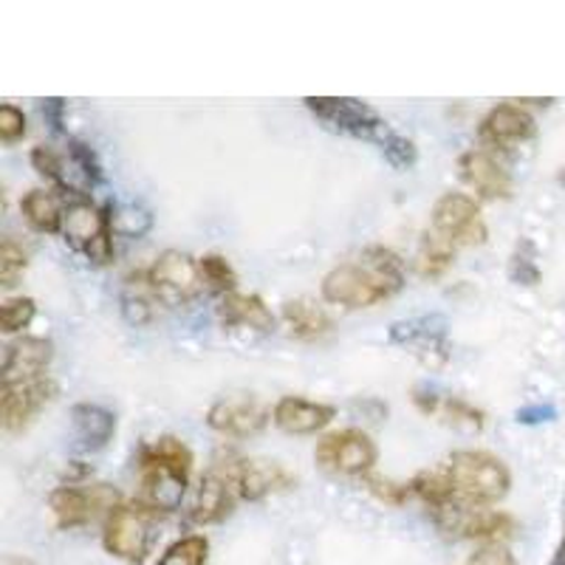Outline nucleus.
<instances>
[{
    "mask_svg": "<svg viewBox=\"0 0 565 565\" xmlns=\"http://www.w3.org/2000/svg\"><path fill=\"white\" fill-rule=\"evenodd\" d=\"M405 286V264L385 246H367L360 257L334 266L322 277V300L345 309H371Z\"/></svg>",
    "mask_w": 565,
    "mask_h": 565,
    "instance_id": "1",
    "label": "nucleus"
},
{
    "mask_svg": "<svg viewBox=\"0 0 565 565\" xmlns=\"http://www.w3.org/2000/svg\"><path fill=\"white\" fill-rule=\"evenodd\" d=\"M441 469L444 476L450 478L456 501L472 503V507H492V503L503 501L509 494V487H512V472L492 452H452Z\"/></svg>",
    "mask_w": 565,
    "mask_h": 565,
    "instance_id": "2",
    "label": "nucleus"
},
{
    "mask_svg": "<svg viewBox=\"0 0 565 565\" xmlns=\"http://www.w3.org/2000/svg\"><path fill=\"white\" fill-rule=\"evenodd\" d=\"M156 521L159 512L141 501L119 503L110 509L103 526V546L110 557L125 559L130 565H141L148 559L156 540Z\"/></svg>",
    "mask_w": 565,
    "mask_h": 565,
    "instance_id": "3",
    "label": "nucleus"
},
{
    "mask_svg": "<svg viewBox=\"0 0 565 565\" xmlns=\"http://www.w3.org/2000/svg\"><path fill=\"white\" fill-rule=\"evenodd\" d=\"M433 523L441 529L444 534L461 540H481V543H501L503 537H512L518 529L512 514L498 512L492 507H472V503H450V507L436 509Z\"/></svg>",
    "mask_w": 565,
    "mask_h": 565,
    "instance_id": "4",
    "label": "nucleus"
},
{
    "mask_svg": "<svg viewBox=\"0 0 565 565\" xmlns=\"http://www.w3.org/2000/svg\"><path fill=\"white\" fill-rule=\"evenodd\" d=\"M315 458L322 469H328V472L365 478L367 472H373V467H376L380 450H376V444L371 441L367 433L356 430V427H348V430H337L322 436L320 441H317Z\"/></svg>",
    "mask_w": 565,
    "mask_h": 565,
    "instance_id": "5",
    "label": "nucleus"
},
{
    "mask_svg": "<svg viewBox=\"0 0 565 565\" xmlns=\"http://www.w3.org/2000/svg\"><path fill=\"white\" fill-rule=\"evenodd\" d=\"M306 108L322 119L328 128L340 130V134L356 136V139H367L380 145L382 136L391 130V125L382 119L371 105L360 103L351 97H306L302 99Z\"/></svg>",
    "mask_w": 565,
    "mask_h": 565,
    "instance_id": "6",
    "label": "nucleus"
},
{
    "mask_svg": "<svg viewBox=\"0 0 565 565\" xmlns=\"http://www.w3.org/2000/svg\"><path fill=\"white\" fill-rule=\"evenodd\" d=\"M433 232L450 241L452 246H483L489 238L487 221L476 199L463 193H444L433 204Z\"/></svg>",
    "mask_w": 565,
    "mask_h": 565,
    "instance_id": "7",
    "label": "nucleus"
},
{
    "mask_svg": "<svg viewBox=\"0 0 565 565\" xmlns=\"http://www.w3.org/2000/svg\"><path fill=\"white\" fill-rule=\"evenodd\" d=\"M119 492L110 489L108 483H97V487L83 489V487H57L49 498V507L54 512V521L60 529H79L88 526L97 512H105V518L110 514V509L119 507Z\"/></svg>",
    "mask_w": 565,
    "mask_h": 565,
    "instance_id": "8",
    "label": "nucleus"
},
{
    "mask_svg": "<svg viewBox=\"0 0 565 565\" xmlns=\"http://www.w3.org/2000/svg\"><path fill=\"white\" fill-rule=\"evenodd\" d=\"M148 275L156 297L168 306H184V302L195 300L201 295V286H204L199 264L179 249L161 252Z\"/></svg>",
    "mask_w": 565,
    "mask_h": 565,
    "instance_id": "9",
    "label": "nucleus"
},
{
    "mask_svg": "<svg viewBox=\"0 0 565 565\" xmlns=\"http://www.w3.org/2000/svg\"><path fill=\"white\" fill-rule=\"evenodd\" d=\"M238 461L215 463L201 476L199 492H195L193 509H190V521L199 526H212V523L226 521L238 501V478H235Z\"/></svg>",
    "mask_w": 565,
    "mask_h": 565,
    "instance_id": "10",
    "label": "nucleus"
},
{
    "mask_svg": "<svg viewBox=\"0 0 565 565\" xmlns=\"http://www.w3.org/2000/svg\"><path fill=\"white\" fill-rule=\"evenodd\" d=\"M57 396V385L49 376H40L23 385L0 387V422L7 433L26 430L29 422Z\"/></svg>",
    "mask_w": 565,
    "mask_h": 565,
    "instance_id": "11",
    "label": "nucleus"
},
{
    "mask_svg": "<svg viewBox=\"0 0 565 565\" xmlns=\"http://www.w3.org/2000/svg\"><path fill=\"white\" fill-rule=\"evenodd\" d=\"M269 407L260 405L257 398L249 396L218 398V402L206 411V424H210L212 430L232 438L257 436V433L269 424Z\"/></svg>",
    "mask_w": 565,
    "mask_h": 565,
    "instance_id": "12",
    "label": "nucleus"
},
{
    "mask_svg": "<svg viewBox=\"0 0 565 565\" xmlns=\"http://www.w3.org/2000/svg\"><path fill=\"white\" fill-rule=\"evenodd\" d=\"M534 134H537L534 116L523 105H514L512 99L494 105L478 125V139L498 150H512L514 145H523Z\"/></svg>",
    "mask_w": 565,
    "mask_h": 565,
    "instance_id": "13",
    "label": "nucleus"
},
{
    "mask_svg": "<svg viewBox=\"0 0 565 565\" xmlns=\"http://www.w3.org/2000/svg\"><path fill=\"white\" fill-rule=\"evenodd\" d=\"M52 356L54 345L43 337H20L9 342L3 351V367H0V387L40 380L45 367L52 365Z\"/></svg>",
    "mask_w": 565,
    "mask_h": 565,
    "instance_id": "14",
    "label": "nucleus"
},
{
    "mask_svg": "<svg viewBox=\"0 0 565 565\" xmlns=\"http://www.w3.org/2000/svg\"><path fill=\"white\" fill-rule=\"evenodd\" d=\"M461 179L487 201H503L512 195V175L503 168L501 161L494 159L487 150H467L458 159Z\"/></svg>",
    "mask_w": 565,
    "mask_h": 565,
    "instance_id": "15",
    "label": "nucleus"
},
{
    "mask_svg": "<svg viewBox=\"0 0 565 565\" xmlns=\"http://www.w3.org/2000/svg\"><path fill=\"white\" fill-rule=\"evenodd\" d=\"M334 416L337 407L302 396H282L271 411V422L277 430L289 433V436H315V433L326 430Z\"/></svg>",
    "mask_w": 565,
    "mask_h": 565,
    "instance_id": "16",
    "label": "nucleus"
},
{
    "mask_svg": "<svg viewBox=\"0 0 565 565\" xmlns=\"http://www.w3.org/2000/svg\"><path fill=\"white\" fill-rule=\"evenodd\" d=\"M391 342L405 348H416V353L430 365V353H438L444 362L450 356V345L444 337L441 317H416V320H402L391 326Z\"/></svg>",
    "mask_w": 565,
    "mask_h": 565,
    "instance_id": "17",
    "label": "nucleus"
},
{
    "mask_svg": "<svg viewBox=\"0 0 565 565\" xmlns=\"http://www.w3.org/2000/svg\"><path fill=\"white\" fill-rule=\"evenodd\" d=\"M141 467V503L153 512H175L186 494V478L161 467V463H139Z\"/></svg>",
    "mask_w": 565,
    "mask_h": 565,
    "instance_id": "18",
    "label": "nucleus"
},
{
    "mask_svg": "<svg viewBox=\"0 0 565 565\" xmlns=\"http://www.w3.org/2000/svg\"><path fill=\"white\" fill-rule=\"evenodd\" d=\"M238 494L244 501H264L266 494L295 487L297 478L275 461H238L235 467Z\"/></svg>",
    "mask_w": 565,
    "mask_h": 565,
    "instance_id": "19",
    "label": "nucleus"
},
{
    "mask_svg": "<svg viewBox=\"0 0 565 565\" xmlns=\"http://www.w3.org/2000/svg\"><path fill=\"white\" fill-rule=\"evenodd\" d=\"M413 402H416V407L424 416H441L444 422L452 424V427H461V430L481 433L483 424H487L481 407L469 405V402L458 396H438V393H427L424 387H418L413 393Z\"/></svg>",
    "mask_w": 565,
    "mask_h": 565,
    "instance_id": "20",
    "label": "nucleus"
},
{
    "mask_svg": "<svg viewBox=\"0 0 565 565\" xmlns=\"http://www.w3.org/2000/svg\"><path fill=\"white\" fill-rule=\"evenodd\" d=\"M71 424H74L79 450L85 452L105 450L116 433L114 413L103 405H90V402H79V405L71 407Z\"/></svg>",
    "mask_w": 565,
    "mask_h": 565,
    "instance_id": "21",
    "label": "nucleus"
},
{
    "mask_svg": "<svg viewBox=\"0 0 565 565\" xmlns=\"http://www.w3.org/2000/svg\"><path fill=\"white\" fill-rule=\"evenodd\" d=\"M218 320L226 328H255V331H271L275 315L257 295H226L218 306Z\"/></svg>",
    "mask_w": 565,
    "mask_h": 565,
    "instance_id": "22",
    "label": "nucleus"
},
{
    "mask_svg": "<svg viewBox=\"0 0 565 565\" xmlns=\"http://www.w3.org/2000/svg\"><path fill=\"white\" fill-rule=\"evenodd\" d=\"M105 221H108V215H105V206L99 210V206L90 204L88 199L71 201V204L63 210L65 241H68L74 249L85 252V246H88L90 241L97 238L99 232L105 230Z\"/></svg>",
    "mask_w": 565,
    "mask_h": 565,
    "instance_id": "23",
    "label": "nucleus"
},
{
    "mask_svg": "<svg viewBox=\"0 0 565 565\" xmlns=\"http://www.w3.org/2000/svg\"><path fill=\"white\" fill-rule=\"evenodd\" d=\"M282 326H286L289 337H295V340L311 342L331 331V317L315 300L300 297V300H289L282 306Z\"/></svg>",
    "mask_w": 565,
    "mask_h": 565,
    "instance_id": "24",
    "label": "nucleus"
},
{
    "mask_svg": "<svg viewBox=\"0 0 565 565\" xmlns=\"http://www.w3.org/2000/svg\"><path fill=\"white\" fill-rule=\"evenodd\" d=\"M156 291L150 282L148 271H134L125 277L122 286V317L130 326H148L153 320V306H156Z\"/></svg>",
    "mask_w": 565,
    "mask_h": 565,
    "instance_id": "25",
    "label": "nucleus"
},
{
    "mask_svg": "<svg viewBox=\"0 0 565 565\" xmlns=\"http://www.w3.org/2000/svg\"><path fill=\"white\" fill-rule=\"evenodd\" d=\"M20 212H23V218L29 221L32 230L45 232V235L63 232V206L57 204V199L52 193H45V190H32V193L23 195Z\"/></svg>",
    "mask_w": 565,
    "mask_h": 565,
    "instance_id": "26",
    "label": "nucleus"
},
{
    "mask_svg": "<svg viewBox=\"0 0 565 565\" xmlns=\"http://www.w3.org/2000/svg\"><path fill=\"white\" fill-rule=\"evenodd\" d=\"M139 463H161V467L173 469L179 476L190 478V469H193V452L186 450V444L179 441L173 436H164L159 441L141 447Z\"/></svg>",
    "mask_w": 565,
    "mask_h": 565,
    "instance_id": "27",
    "label": "nucleus"
},
{
    "mask_svg": "<svg viewBox=\"0 0 565 565\" xmlns=\"http://www.w3.org/2000/svg\"><path fill=\"white\" fill-rule=\"evenodd\" d=\"M456 264V246L447 238H441L438 232H427L422 238L416 255V269L422 277H441L444 271Z\"/></svg>",
    "mask_w": 565,
    "mask_h": 565,
    "instance_id": "28",
    "label": "nucleus"
},
{
    "mask_svg": "<svg viewBox=\"0 0 565 565\" xmlns=\"http://www.w3.org/2000/svg\"><path fill=\"white\" fill-rule=\"evenodd\" d=\"M411 487L413 498H418L430 512L456 503V492H452L450 478L444 476V469H424V472H418V476L413 478Z\"/></svg>",
    "mask_w": 565,
    "mask_h": 565,
    "instance_id": "29",
    "label": "nucleus"
},
{
    "mask_svg": "<svg viewBox=\"0 0 565 565\" xmlns=\"http://www.w3.org/2000/svg\"><path fill=\"white\" fill-rule=\"evenodd\" d=\"M206 557H210V540L204 534H190L175 540L156 565H206Z\"/></svg>",
    "mask_w": 565,
    "mask_h": 565,
    "instance_id": "30",
    "label": "nucleus"
},
{
    "mask_svg": "<svg viewBox=\"0 0 565 565\" xmlns=\"http://www.w3.org/2000/svg\"><path fill=\"white\" fill-rule=\"evenodd\" d=\"M199 269L204 282L210 286V291L215 295H235V286H238V275L232 269V264L224 255H204L199 260Z\"/></svg>",
    "mask_w": 565,
    "mask_h": 565,
    "instance_id": "31",
    "label": "nucleus"
},
{
    "mask_svg": "<svg viewBox=\"0 0 565 565\" xmlns=\"http://www.w3.org/2000/svg\"><path fill=\"white\" fill-rule=\"evenodd\" d=\"M34 315H38V302L32 297H9L0 306V331L3 334H20L23 328L32 326Z\"/></svg>",
    "mask_w": 565,
    "mask_h": 565,
    "instance_id": "32",
    "label": "nucleus"
},
{
    "mask_svg": "<svg viewBox=\"0 0 565 565\" xmlns=\"http://www.w3.org/2000/svg\"><path fill=\"white\" fill-rule=\"evenodd\" d=\"M26 249L20 244H14L12 238H3V244H0V286H3V289H14L20 277H23V271H26Z\"/></svg>",
    "mask_w": 565,
    "mask_h": 565,
    "instance_id": "33",
    "label": "nucleus"
},
{
    "mask_svg": "<svg viewBox=\"0 0 565 565\" xmlns=\"http://www.w3.org/2000/svg\"><path fill=\"white\" fill-rule=\"evenodd\" d=\"M32 164H34V170H38L43 179L52 181L57 190H63V193H77V190H74V184H71L68 175H65L63 161H60V156L54 153L52 148H45V145L34 148L32 150Z\"/></svg>",
    "mask_w": 565,
    "mask_h": 565,
    "instance_id": "34",
    "label": "nucleus"
},
{
    "mask_svg": "<svg viewBox=\"0 0 565 565\" xmlns=\"http://www.w3.org/2000/svg\"><path fill=\"white\" fill-rule=\"evenodd\" d=\"M380 148H382V156H385L387 161H391L393 168L396 170H407L413 168L418 161V150L416 145H413L407 136L396 134V130H387L385 136L380 139Z\"/></svg>",
    "mask_w": 565,
    "mask_h": 565,
    "instance_id": "35",
    "label": "nucleus"
},
{
    "mask_svg": "<svg viewBox=\"0 0 565 565\" xmlns=\"http://www.w3.org/2000/svg\"><path fill=\"white\" fill-rule=\"evenodd\" d=\"M365 487L367 492L376 494V498H380L382 503H387V507H405V503L413 498L411 481L398 483V481H391V478L373 476V472H367L365 476Z\"/></svg>",
    "mask_w": 565,
    "mask_h": 565,
    "instance_id": "36",
    "label": "nucleus"
},
{
    "mask_svg": "<svg viewBox=\"0 0 565 565\" xmlns=\"http://www.w3.org/2000/svg\"><path fill=\"white\" fill-rule=\"evenodd\" d=\"M509 277L518 286H537L540 282V269L534 264V246L529 241L518 244V249H514L512 264H509Z\"/></svg>",
    "mask_w": 565,
    "mask_h": 565,
    "instance_id": "37",
    "label": "nucleus"
},
{
    "mask_svg": "<svg viewBox=\"0 0 565 565\" xmlns=\"http://www.w3.org/2000/svg\"><path fill=\"white\" fill-rule=\"evenodd\" d=\"M150 230V215L145 210H136V206H122L116 210L114 206V232L125 235V238H139Z\"/></svg>",
    "mask_w": 565,
    "mask_h": 565,
    "instance_id": "38",
    "label": "nucleus"
},
{
    "mask_svg": "<svg viewBox=\"0 0 565 565\" xmlns=\"http://www.w3.org/2000/svg\"><path fill=\"white\" fill-rule=\"evenodd\" d=\"M68 153H71V161L77 164V170L85 175V181H88V184H97V181L103 179V168H99L97 156H94V150H90L85 141L71 139Z\"/></svg>",
    "mask_w": 565,
    "mask_h": 565,
    "instance_id": "39",
    "label": "nucleus"
},
{
    "mask_svg": "<svg viewBox=\"0 0 565 565\" xmlns=\"http://www.w3.org/2000/svg\"><path fill=\"white\" fill-rule=\"evenodd\" d=\"M26 136V114L18 105H0V139L14 145Z\"/></svg>",
    "mask_w": 565,
    "mask_h": 565,
    "instance_id": "40",
    "label": "nucleus"
},
{
    "mask_svg": "<svg viewBox=\"0 0 565 565\" xmlns=\"http://www.w3.org/2000/svg\"><path fill=\"white\" fill-rule=\"evenodd\" d=\"M467 565H521L514 559V554L509 552L503 543H483L481 548H476V554L467 559Z\"/></svg>",
    "mask_w": 565,
    "mask_h": 565,
    "instance_id": "41",
    "label": "nucleus"
},
{
    "mask_svg": "<svg viewBox=\"0 0 565 565\" xmlns=\"http://www.w3.org/2000/svg\"><path fill=\"white\" fill-rule=\"evenodd\" d=\"M514 418L521 424H546L557 418V407L554 405H529L521 407V411L514 413Z\"/></svg>",
    "mask_w": 565,
    "mask_h": 565,
    "instance_id": "42",
    "label": "nucleus"
},
{
    "mask_svg": "<svg viewBox=\"0 0 565 565\" xmlns=\"http://www.w3.org/2000/svg\"><path fill=\"white\" fill-rule=\"evenodd\" d=\"M43 114L45 119L52 122V130H63V122H65V103L60 97H52V99H45L43 105Z\"/></svg>",
    "mask_w": 565,
    "mask_h": 565,
    "instance_id": "43",
    "label": "nucleus"
},
{
    "mask_svg": "<svg viewBox=\"0 0 565 565\" xmlns=\"http://www.w3.org/2000/svg\"><path fill=\"white\" fill-rule=\"evenodd\" d=\"M552 565H565V537L559 540V546H557V552H554Z\"/></svg>",
    "mask_w": 565,
    "mask_h": 565,
    "instance_id": "44",
    "label": "nucleus"
},
{
    "mask_svg": "<svg viewBox=\"0 0 565 565\" xmlns=\"http://www.w3.org/2000/svg\"><path fill=\"white\" fill-rule=\"evenodd\" d=\"M557 181H559V184H563V186H565V170H563V173H559V175H557Z\"/></svg>",
    "mask_w": 565,
    "mask_h": 565,
    "instance_id": "45",
    "label": "nucleus"
}]
</instances>
